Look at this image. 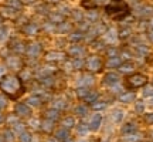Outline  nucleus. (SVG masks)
I'll return each mask as SVG.
<instances>
[{
    "instance_id": "1",
    "label": "nucleus",
    "mask_w": 153,
    "mask_h": 142,
    "mask_svg": "<svg viewBox=\"0 0 153 142\" xmlns=\"http://www.w3.org/2000/svg\"><path fill=\"white\" fill-rule=\"evenodd\" d=\"M0 90L10 98H17L24 93L22 78L17 75H13V74L4 75L0 80Z\"/></svg>"
},
{
    "instance_id": "2",
    "label": "nucleus",
    "mask_w": 153,
    "mask_h": 142,
    "mask_svg": "<svg viewBox=\"0 0 153 142\" xmlns=\"http://www.w3.org/2000/svg\"><path fill=\"white\" fill-rule=\"evenodd\" d=\"M105 11H106V14H109L111 17H114L116 20H122L123 17L129 14V7L122 0H112L109 4L105 7Z\"/></svg>"
},
{
    "instance_id": "3",
    "label": "nucleus",
    "mask_w": 153,
    "mask_h": 142,
    "mask_svg": "<svg viewBox=\"0 0 153 142\" xmlns=\"http://www.w3.org/2000/svg\"><path fill=\"white\" fill-rule=\"evenodd\" d=\"M126 82H128V85H129L131 88H140V87H143V85H146L148 77L143 75V74L136 72V74H132V75L128 77Z\"/></svg>"
},
{
    "instance_id": "4",
    "label": "nucleus",
    "mask_w": 153,
    "mask_h": 142,
    "mask_svg": "<svg viewBox=\"0 0 153 142\" xmlns=\"http://www.w3.org/2000/svg\"><path fill=\"white\" fill-rule=\"evenodd\" d=\"M85 67H87L88 71L91 72H98L102 68V60L99 58L98 55H91L87 58V63H85Z\"/></svg>"
},
{
    "instance_id": "5",
    "label": "nucleus",
    "mask_w": 153,
    "mask_h": 142,
    "mask_svg": "<svg viewBox=\"0 0 153 142\" xmlns=\"http://www.w3.org/2000/svg\"><path fill=\"white\" fill-rule=\"evenodd\" d=\"M67 60V54L62 51H50L45 54V61L48 63H55V61H64Z\"/></svg>"
},
{
    "instance_id": "6",
    "label": "nucleus",
    "mask_w": 153,
    "mask_h": 142,
    "mask_svg": "<svg viewBox=\"0 0 153 142\" xmlns=\"http://www.w3.org/2000/svg\"><path fill=\"white\" fill-rule=\"evenodd\" d=\"M102 82H104L105 85H116V84L119 82V75L115 74V72H108V74L104 77Z\"/></svg>"
},
{
    "instance_id": "7",
    "label": "nucleus",
    "mask_w": 153,
    "mask_h": 142,
    "mask_svg": "<svg viewBox=\"0 0 153 142\" xmlns=\"http://www.w3.org/2000/svg\"><path fill=\"white\" fill-rule=\"evenodd\" d=\"M16 114L19 117H30L31 115V109L27 104H17L16 105Z\"/></svg>"
},
{
    "instance_id": "8",
    "label": "nucleus",
    "mask_w": 153,
    "mask_h": 142,
    "mask_svg": "<svg viewBox=\"0 0 153 142\" xmlns=\"http://www.w3.org/2000/svg\"><path fill=\"white\" fill-rule=\"evenodd\" d=\"M101 122H102V115H101V114H95L92 118H91V122H89V129L97 131L99 126H101Z\"/></svg>"
},
{
    "instance_id": "9",
    "label": "nucleus",
    "mask_w": 153,
    "mask_h": 142,
    "mask_svg": "<svg viewBox=\"0 0 153 142\" xmlns=\"http://www.w3.org/2000/svg\"><path fill=\"white\" fill-rule=\"evenodd\" d=\"M44 117H45V120L57 121L58 120V117H60V112H58V109L51 108V109H47V111L44 112Z\"/></svg>"
},
{
    "instance_id": "10",
    "label": "nucleus",
    "mask_w": 153,
    "mask_h": 142,
    "mask_svg": "<svg viewBox=\"0 0 153 142\" xmlns=\"http://www.w3.org/2000/svg\"><path fill=\"white\" fill-rule=\"evenodd\" d=\"M120 72H123V74H129V72H133L135 71V64L133 63H123V64H120L119 67Z\"/></svg>"
},
{
    "instance_id": "11",
    "label": "nucleus",
    "mask_w": 153,
    "mask_h": 142,
    "mask_svg": "<svg viewBox=\"0 0 153 142\" xmlns=\"http://www.w3.org/2000/svg\"><path fill=\"white\" fill-rule=\"evenodd\" d=\"M41 102H43V99L40 98L38 95H31V97L27 99V102H26V104H27L28 107H40Z\"/></svg>"
},
{
    "instance_id": "12",
    "label": "nucleus",
    "mask_w": 153,
    "mask_h": 142,
    "mask_svg": "<svg viewBox=\"0 0 153 142\" xmlns=\"http://www.w3.org/2000/svg\"><path fill=\"white\" fill-rule=\"evenodd\" d=\"M55 138L58 139V141H65L70 138V129H67V128H61L60 131H57V135Z\"/></svg>"
},
{
    "instance_id": "13",
    "label": "nucleus",
    "mask_w": 153,
    "mask_h": 142,
    "mask_svg": "<svg viewBox=\"0 0 153 142\" xmlns=\"http://www.w3.org/2000/svg\"><path fill=\"white\" fill-rule=\"evenodd\" d=\"M41 129H43L44 132H51L54 129V121L44 120L43 122H41Z\"/></svg>"
},
{
    "instance_id": "14",
    "label": "nucleus",
    "mask_w": 153,
    "mask_h": 142,
    "mask_svg": "<svg viewBox=\"0 0 153 142\" xmlns=\"http://www.w3.org/2000/svg\"><path fill=\"white\" fill-rule=\"evenodd\" d=\"M7 66L10 67L11 70H19L20 67H22V61L19 60V58H7Z\"/></svg>"
},
{
    "instance_id": "15",
    "label": "nucleus",
    "mask_w": 153,
    "mask_h": 142,
    "mask_svg": "<svg viewBox=\"0 0 153 142\" xmlns=\"http://www.w3.org/2000/svg\"><path fill=\"white\" fill-rule=\"evenodd\" d=\"M120 64H122V60H120L119 57H111L109 60H108V63H106V66L109 67V68H119Z\"/></svg>"
},
{
    "instance_id": "16",
    "label": "nucleus",
    "mask_w": 153,
    "mask_h": 142,
    "mask_svg": "<svg viewBox=\"0 0 153 142\" xmlns=\"http://www.w3.org/2000/svg\"><path fill=\"white\" fill-rule=\"evenodd\" d=\"M133 99H135L133 93H123L119 95V101H122V102H132Z\"/></svg>"
},
{
    "instance_id": "17",
    "label": "nucleus",
    "mask_w": 153,
    "mask_h": 142,
    "mask_svg": "<svg viewBox=\"0 0 153 142\" xmlns=\"http://www.w3.org/2000/svg\"><path fill=\"white\" fill-rule=\"evenodd\" d=\"M135 131H136V126H135V124H132V122H129V124H126V125L122 126V134H123V135L133 134Z\"/></svg>"
},
{
    "instance_id": "18",
    "label": "nucleus",
    "mask_w": 153,
    "mask_h": 142,
    "mask_svg": "<svg viewBox=\"0 0 153 142\" xmlns=\"http://www.w3.org/2000/svg\"><path fill=\"white\" fill-rule=\"evenodd\" d=\"M111 117H112V121H114V122H120L122 118H123V111H122V109H115Z\"/></svg>"
},
{
    "instance_id": "19",
    "label": "nucleus",
    "mask_w": 153,
    "mask_h": 142,
    "mask_svg": "<svg viewBox=\"0 0 153 142\" xmlns=\"http://www.w3.org/2000/svg\"><path fill=\"white\" fill-rule=\"evenodd\" d=\"M74 124H75V121H74V118H72V117H67L65 120L62 121V126H64V128H67V129H71L72 126H74Z\"/></svg>"
},
{
    "instance_id": "20",
    "label": "nucleus",
    "mask_w": 153,
    "mask_h": 142,
    "mask_svg": "<svg viewBox=\"0 0 153 142\" xmlns=\"http://www.w3.org/2000/svg\"><path fill=\"white\" fill-rule=\"evenodd\" d=\"M71 54L74 55V57H81V55L84 54V49H82L81 46H74L71 49Z\"/></svg>"
},
{
    "instance_id": "21",
    "label": "nucleus",
    "mask_w": 153,
    "mask_h": 142,
    "mask_svg": "<svg viewBox=\"0 0 153 142\" xmlns=\"http://www.w3.org/2000/svg\"><path fill=\"white\" fill-rule=\"evenodd\" d=\"M65 107L67 105L64 99H55L54 102H53V108H55V109H62V108H65Z\"/></svg>"
},
{
    "instance_id": "22",
    "label": "nucleus",
    "mask_w": 153,
    "mask_h": 142,
    "mask_svg": "<svg viewBox=\"0 0 153 142\" xmlns=\"http://www.w3.org/2000/svg\"><path fill=\"white\" fill-rule=\"evenodd\" d=\"M97 98H98V94L95 93V91H92V93H88L84 99H85L87 102H95V99Z\"/></svg>"
},
{
    "instance_id": "23",
    "label": "nucleus",
    "mask_w": 153,
    "mask_h": 142,
    "mask_svg": "<svg viewBox=\"0 0 153 142\" xmlns=\"http://www.w3.org/2000/svg\"><path fill=\"white\" fill-rule=\"evenodd\" d=\"M75 112H76V115H79V117H85V115L88 114V108L85 105H79V107H76Z\"/></svg>"
},
{
    "instance_id": "24",
    "label": "nucleus",
    "mask_w": 153,
    "mask_h": 142,
    "mask_svg": "<svg viewBox=\"0 0 153 142\" xmlns=\"http://www.w3.org/2000/svg\"><path fill=\"white\" fill-rule=\"evenodd\" d=\"M79 82H81L82 87H84V85H89V84H92L94 82V78L91 75H84L81 80H79Z\"/></svg>"
},
{
    "instance_id": "25",
    "label": "nucleus",
    "mask_w": 153,
    "mask_h": 142,
    "mask_svg": "<svg viewBox=\"0 0 153 142\" xmlns=\"http://www.w3.org/2000/svg\"><path fill=\"white\" fill-rule=\"evenodd\" d=\"M38 53H40V46L38 44H33L30 49H28V55H37Z\"/></svg>"
},
{
    "instance_id": "26",
    "label": "nucleus",
    "mask_w": 153,
    "mask_h": 142,
    "mask_svg": "<svg viewBox=\"0 0 153 142\" xmlns=\"http://www.w3.org/2000/svg\"><path fill=\"white\" fill-rule=\"evenodd\" d=\"M139 139V135H136L135 132L133 134H128L125 135V142H136Z\"/></svg>"
},
{
    "instance_id": "27",
    "label": "nucleus",
    "mask_w": 153,
    "mask_h": 142,
    "mask_svg": "<svg viewBox=\"0 0 153 142\" xmlns=\"http://www.w3.org/2000/svg\"><path fill=\"white\" fill-rule=\"evenodd\" d=\"M20 142H31V134H28V132L20 134Z\"/></svg>"
},
{
    "instance_id": "28",
    "label": "nucleus",
    "mask_w": 153,
    "mask_h": 142,
    "mask_svg": "<svg viewBox=\"0 0 153 142\" xmlns=\"http://www.w3.org/2000/svg\"><path fill=\"white\" fill-rule=\"evenodd\" d=\"M89 93L88 91V88H85V87H79L78 90H76V94H78V97H81V98H85V95Z\"/></svg>"
},
{
    "instance_id": "29",
    "label": "nucleus",
    "mask_w": 153,
    "mask_h": 142,
    "mask_svg": "<svg viewBox=\"0 0 153 142\" xmlns=\"http://www.w3.org/2000/svg\"><path fill=\"white\" fill-rule=\"evenodd\" d=\"M4 139H6V142H13L14 141V137H13V132L11 131H4Z\"/></svg>"
},
{
    "instance_id": "30",
    "label": "nucleus",
    "mask_w": 153,
    "mask_h": 142,
    "mask_svg": "<svg viewBox=\"0 0 153 142\" xmlns=\"http://www.w3.org/2000/svg\"><path fill=\"white\" fill-rule=\"evenodd\" d=\"M135 109H136V112H139V114H142L143 111H145V104H143L142 101H137L136 105H135Z\"/></svg>"
},
{
    "instance_id": "31",
    "label": "nucleus",
    "mask_w": 153,
    "mask_h": 142,
    "mask_svg": "<svg viewBox=\"0 0 153 142\" xmlns=\"http://www.w3.org/2000/svg\"><path fill=\"white\" fill-rule=\"evenodd\" d=\"M92 108H94V109H97V111H99V109L106 108V104H105V102H94Z\"/></svg>"
},
{
    "instance_id": "32",
    "label": "nucleus",
    "mask_w": 153,
    "mask_h": 142,
    "mask_svg": "<svg viewBox=\"0 0 153 142\" xmlns=\"http://www.w3.org/2000/svg\"><path fill=\"white\" fill-rule=\"evenodd\" d=\"M145 121H146V124H149V125H153V112L145 115Z\"/></svg>"
},
{
    "instance_id": "33",
    "label": "nucleus",
    "mask_w": 153,
    "mask_h": 142,
    "mask_svg": "<svg viewBox=\"0 0 153 142\" xmlns=\"http://www.w3.org/2000/svg\"><path fill=\"white\" fill-rule=\"evenodd\" d=\"M78 132H79V134H82V135H84V134H87V132H88V126L84 125V124H79V125H78Z\"/></svg>"
},
{
    "instance_id": "34",
    "label": "nucleus",
    "mask_w": 153,
    "mask_h": 142,
    "mask_svg": "<svg viewBox=\"0 0 153 142\" xmlns=\"http://www.w3.org/2000/svg\"><path fill=\"white\" fill-rule=\"evenodd\" d=\"M81 38H82L81 33H74V34H71V37H70V40H71V41H79Z\"/></svg>"
},
{
    "instance_id": "35",
    "label": "nucleus",
    "mask_w": 153,
    "mask_h": 142,
    "mask_svg": "<svg viewBox=\"0 0 153 142\" xmlns=\"http://www.w3.org/2000/svg\"><path fill=\"white\" fill-rule=\"evenodd\" d=\"M143 95H145V97H150V95H153V87H146L145 88Z\"/></svg>"
},
{
    "instance_id": "36",
    "label": "nucleus",
    "mask_w": 153,
    "mask_h": 142,
    "mask_svg": "<svg viewBox=\"0 0 153 142\" xmlns=\"http://www.w3.org/2000/svg\"><path fill=\"white\" fill-rule=\"evenodd\" d=\"M81 67H82V60H79V58L74 60V68H81Z\"/></svg>"
},
{
    "instance_id": "37",
    "label": "nucleus",
    "mask_w": 153,
    "mask_h": 142,
    "mask_svg": "<svg viewBox=\"0 0 153 142\" xmlns=\"http://www.w3.org/2000/svg\"><path fill=\"white\" fill-rule=\"evenodd\" d=\"M1 74H4V67L3 66H0V75H1Z\"/></svg>"
},
{
    "instance_id": "38",
    "label": "nucleus",
    "mask_w": 153,
    "mask_h": 142,
    "mask_svg": "<svg viewBox=\"0 0 153 142\" xmlns=\"http://www.w3.org/2000/svg\"><path fill=\"white\" fill-rule=\"evenodd\" d=\"M48 142H58V139H57V138H55V139L54 138H51V139H48Z\"/></svg>"
},
{
    "instance_id": "39",
    "label": "nucleus",
    "mask_w": 153,
    "mask_h": 142,
    "mask_svg": "<svg viewBox=\"0 0 153 142\" xmlns=\"http://www.w3.org/2000/svg\"><path fill=\"white\" fill-rule=\"evenodd\" d=\"M3 120H4V118H3V115L0 114V122H3Z\"/></svg>"
},
{
    "instance_id": "40",
    "label": "nucleus",
    "mask_w": 153,
    "mask_h": 142,
    "mask_svg": "<svg viewBox=\"0 0 153 142\" xmlns=\"http://www.w3.org/2000/svg\"><path fill=\"white\" fill-rule=\"evenodd\" d=\"M150 40H152V41H153V31H152V33H150Z\"/></svg>"
},
{
    "instance_id": "41",
    "label": "nucleus",
    "mask_w": 153,
    "mask_h": 142,
    "mask_svg": "<svg viewBox=\"0 0 153 142\" xmlns=\"http://www.w3.org/2000/svg\"><path fill=\"white\" fill-rule=\"evenodd\" d=\"M150 105H153V98H152V99H150Z\"/></svg>"
},
{
    "instance_id": "42",
    "label": "nucleus",
    "mask_w": 153,
    "mask_h": 142,
    "mask_svg": "<svg viewBox=\"0 0 153 142\" xmlns=\"http://www.w3.org/2000/svg\"><path fill=\"white\" fill-rule=\"evenodd\" d=\"M152 26H153V20H152Z\"/></svg>"
},
{
    "instance_id": "43",
    "label": "nucleus",
    "mask_w": 153,
    "mask_h": 142,
    "mask_svg": "<svg viewBox=\"0 0 153 142\" xmlns=\"http://www.w3.org/2000/svg\"><path fill=\"white\" fill-rule=\"evenodd\" d=\"M79 142H85V141H79Z\"/></svg>"
},
{
    "instance_id": "44",
    "label": "nucleus",
    "mask_w": 153,
    "mask_h": 142,
    "mask_svg": "<svg viewBox=\"0 0 153 142\" xmlns=\"http://www.w3.org/2000/svg\"><path fill=\"white\" fill-rule=\"evenodd\" d=\"M0 142H1V141H0Z\"/></svg>"
}]
</instances>
